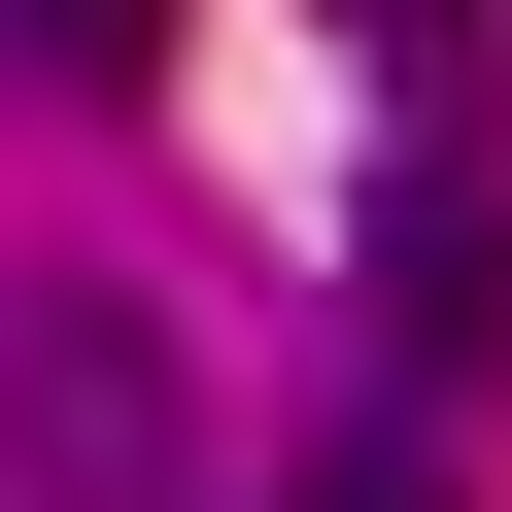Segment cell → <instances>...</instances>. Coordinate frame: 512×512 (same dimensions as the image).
Returning a JSON list of instances; mask_svg holds the SVG:
<instances>
[{"mask_svg":"<svg viewBox=\"0 0 512 512\" xmlns=\"http://www.w3.org/2000/svg\"><path fill=\"white\" fill-rule=\"evenodd\" d=\"M171 478H205V410L137 308H0V512H171Z\"/></svg>","mask_w":512,"mask_h":512,"instance_id":"cell-1","label":"cell"},{"mask_svg":"<svg viewBox=\"0 0 512 512\" xmlns=\"http://www.w3.org/2000/svg\"><path fill=\"white\" fill-rule=\"evenodd\" d=\"M308 512H444V478H410V444H342V478H308Z\"/></svg>","mask_w":512,"mask_h":512,"instance_id":"cell-3","label":"cell"},{"mask_svg":"<svg viewBox=\"0 0 512 512\" xmlns=\"http://www.w3.org/2000/svg\"><path fill=\"white\" fill-rule=\"evenodd\" d=\"M35 35H69V69H137V0H35Z\"/></svg>","mask_w":512,"mask_h":512,"instance_id":"cell-4","label":"cell"},{"mask_svg":"<svg viewBox=\"0 0 512 512\" xmlns=\"http://www.w3.org/2000/svg\"><path fill=\"white\" fill-rule=\"evenodd\" d=\"M376 308H410V376H512V205H478V137L376 171Z\"/></svg>","mask_w":512,"mask_h":512,"instance_id":"cell-2","label":"cell"}]
</instances>
